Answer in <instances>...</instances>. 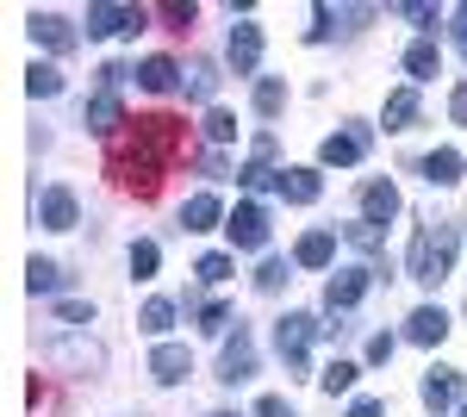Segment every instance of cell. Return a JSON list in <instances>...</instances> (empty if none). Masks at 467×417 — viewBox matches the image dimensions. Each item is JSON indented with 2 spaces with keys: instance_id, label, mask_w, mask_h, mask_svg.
I'll return each instance as SVG.
<instances>
[{
  "instance_id": "6da1fadb",
  "label": "cell",
  "mask_w": 467,
  "mask_h": 417,
  "mask_svg": "<svg viewBox=\"0 0 467 417\" xmlns=\"http://www.w3.org/2000/svg\"><path fill=\"white\" fill-rule=\"evenodd\" d=\"M175 156H181V119H169V112L131 119V131L112 143V174H119V187H131L138 200H150Z\"/></svg>"
},
{
  "instance_id": "7a4b0ae2",
  "label": "cell",
  "mask_w": 467,
  "mask_h": 417,
  "mask_svg": "<svg viewBox=\"0 0 467 417\" xmlns=\"http://www.w3.org/2000/svg\"><path fill=\"white\" fill-rule=\"evenodd\" d=\"M449 268H455V218H431V224L411 237L405 275L418 280V287H436V280H449Z\"/></svg>"
},
{
  "instance_id": "3957f363",
  "label": "cell",
  "mask_w": 467,
  "mask_h": 417,
  "mask_svg": "<svg viewBox=\"0 0 467 417\" xmlns=\"http://www.w3.org/2000/svg\"><path fill=\"white\" fill-rule=\"evenodd\" d=\"M318 330H337V324H318L312 312H287L281 324H275V349H281V361H287L293 374L306 368V349H312V337Z\"/></svg>"
},
{
  "instance_id": "277c9868",
  "label": "cell",
  "mask_w": 467,
  "mask_h": 417,
  "mask_svg": "<svg viewBox=\"0 0 467 417\" xmlns=\"http://www.w3.org/2000/svg\"><path fill=\"white\" fill-rule=\"evenodd\" d=\"M361 156H368V125H349V131H330L318 143V162L324 169H356Z\"/></svg>"
},
{
  "instance_id": "5b68a950",
  "label": "cell",
  "mask_w": 467,
  "mask_h": 417,
  "mask_svg": "<svg viewBox=\"0 0 467 417\" xmlns=\"http://www.w3.org/2000/svg\"><path fill=\"white\" fill-rule=\"evenodd\" d=\"M250 374H255V343H250V330L237 324V337H224V355H218V381L237 386V381H250Z\"/></svg>"
},
{
  "instance_id": "8992f818",
  "label": "cell",
  "mask_w": 467,
  "mask_h": 417,
  "mask_svg": "<svg viewBox=\"0 0 467 417\" xmlns=\"http://www.w3.org/2000/svg\"><path fill=\"white\" fill-rule=\"evenodd\" d=\"M368 287H374V268H343V275L324 287V312L343 318V312H349V306L361 299V293H368Z\"/></svg>"
},
{
  "instance_id": "52a82bcc",
  "label": "cell",
  "mask_w": 467,
  "mask_h": 417,
  "mask_svg": "<svg viewBox=\"0 0 467 417\" xmlns=\"http://www.w3.org/2000/svg\"><path fill=\"white\" fill-rule=\"evenodd\" d=\"M224 231H231V244H237V249H262V244H268V212L255 206V200H244V206L224 218Z\"/></svg>"
},
{
  "instance_id": "ba28073f",
  "label": "cell",
  "mask_w": 467,
  "mask_h": 417,
  "mask_svg": "<svg viewBox=\"0 0 467 417\" xmlns=\"http://www.w3.org/2000/svg\"><path fill=\"white\" fill-rule=\"evenodd\" d=\"M75 218H81V212H75L69 187H44V193H37V224H44V231H75Z\"/></svg>"
},
{
  "instance_id": "9c48e42d",
  "label": "cell",
  "mask_w": 467,
  "mask_h": 417,
  "mask_svg": "<svg viewBox=\"0 0 467 417\" xmlns=\"http://www.w3.org/2000/svg\"><path fill=\"white\" fill-rule=\"evenodd\" d=\"M144 6H88V37H112V32H138Z\"/></svg>"
},
{
  "instance_id": "30bf717a",
  "label": "cell",
  "mask_w": 467,
  "mask_h": 417,
  "mask_svg": "<svg viewBox=\"0 0 467 417\" xmlns=\"http://www.w3.org/2000/svg\"><path fill=\"white\" fill-rule=\"evenodd\" d=\"M81 125H88V131H100V138H119V125H131V119H125L119 94H112V88H100V94L88 100V119H81Z\"/></svg>"
},
{
  "instance_id": "8fae6325",
  "label": "cell",
  "mask_w": 467,
  "mask_h": 417,
  "mask_svg": "<svg viewBox=\"0 0 467 417\" xmlns=\"http://www.w3.org/2000/svg\"><path fill=\"white\" fill-rule=\"evenodd\" d=\"M275 193H281L287 206H312L324 193V181H318V169H281L275 174Z\"/></svg>"
},
{
  "instance_id": "7c38bea8",
  "label": "cell",
  "mask_w": 467,
  "mask_h": 417,
  "mask_svg": "<svg viewBox=\"0 0 467 417\" xmlns=\"http://www.w3.org/2000/svg\"><path fill=\"white\" fill-rule=\"evenodd\" d=\"M361 218H368V224H393L399 218V187L393 181H368V187H361Z\"/></svg>"
},
{
  "instance_id": "4fadbf2b",
  "label": "cell",
  "mask_w": 467,
  "mask_h": 417,
  "mask_svg": "<svg viewBox=\"0 0 467 417\" xmlns=\"http://www.w3.org/2000/svg\"><path fill=\"white\" fill-rule=\"evenodd\" d=\"M424 405H431V412H455V405H462V374H455V368H431V374H424Z\"/></svg>"
},
{
  "instance_id": "5bb4252c",
  "label": "cell",
  "mask_w": 467,
  "mask_h": 417,
  "mask_svg": "<svg viewBox=\"0 0 467 417\" xmlns=\"http://www.w3.org/2000/svg\"><path fill=\"white\" fill-rule=\"evenodd\" d=\"M150 374H156L162 386H181L187 374H193V355H187L181 343H156V355H150Z\"/></svg>"
},
{
  "instance_id": "9a60e30c",
  "label": "cell",
  "mask_w": 467,
  "mask_h": 417,
  "mask_svg": "<svg viewBox=\"0 0 467 417\" xmlns=\"http://www.w3.org/2000/svg\"><path fill=\"white\" fill-rule=\"evenodd\" d=\"M255 63H262V26H231V69L237 75H255Z\"/></svg>"
},
{
  "instance_id": "2e32d148",
  "label": "cell",
  "mask_w": 467,
  "mask_h": 417,
  "mask_svg": "<svg viewBox=\"0 0 467 417\" xmlns=\"http://www.w3.org/2000/svg\"><path fill=\"white\" fill-rule=\"evenodd\" d=\"M405 337H411V343H442V337H449V312H442V306H418V312L405 318Z\"/></svg>"
},
{
  "instance_id": "e0dca14e",
  "label": "cell",
  "mask_w": 467,
  "mask_h": 417,
  "mask_svg": "<svg viewBox=\"0 0 467 417\" xmlns=\"http://www.w3.org/2000/svg\"><path fill=\"white\" fill-rule=\"evenodd\" d=\"M218 218H224V206H218V193H193V200L181 206V231H213Z\"/></svg>"
},
{
  "instance_id": "ac0fdd59",
  "label": "cell",
  "mask_w": 467,
  "mask_h": 417,
  "mask_svg": "<svg viewBox=\"0 0 467 417\" xmlns=\"http://www.w3.org/2000/svg\"><path fill=\"white\" fill-rule=\"evenodd\" d=\"M330 255H337V237H330V231H306L299 249H293L299 268H330Z\"/></svg>"
},
{
  "instance_id": "d6986e66",
  "label": "cell",
  "mask_w": 467,
  "mask_h": 417,
  "mask_svg": "<svg viewBox=\"0 0 467 417\" xmlns=\"http://www.w3.org/2000/svg\"><path fill=\"white\" fill-rule=\"evenodd\" d=\"M32 37L44 44V50H69V44H75V32H69L63 13H32Z\"/></svg>"
},
{
  "instance_id": "ffe728a7",
  "label": "cell",
  "mask_w": 467,
  "mask_h": 417,
  "mask_svg": "<svg viewBox=\"0 0 467 417\" xmlns=\"http://www.w3.org/2000/svg\"><path fill=\"white\" fill-rule=\"evenodd\" d=\"M138 88H150V94H169V88H181V69L169 63V57H144V63H138Z\"/></svg>"
},
{
  "instance_id": "44dd1931",
  "label": "cell",
  "mask_w": 467,
  "mask_h": 417,
  "mask_svg": "<svg viewBox=\"0 0 467 417\" xmlns=\"http://www.w3.org/2000/svg\"><path fill=\"white\" fill-rule=\"evenodd\" d=\"M424 181H431V187H455V181H462V156H455V150H431V156H424Z\"/></svg>"
},
{
  "instance_id": "7402d4cb",
  "label": "cell",
  "mask_w": 467,
  "mask_h": 417,
  "mask_svg": "<svg viewBox=\"0 0 467 417\" xmlns=\"http://www.w3.org/2000/svg\"><path fill=\"white\" fill-rule=\"evenodd\" d=\"M387 131H411V119H418V94L411 88H399V94H387Z\"/></svg>"
},
{
  "instance_id": "603a6c76",
  "label": "cell",
  "mask_w": 467,
  "mask_h": 417,
  "mask_svg": "<svg viewBox=\"0 0 467 417\" xmlns=\"http://www.w3.org/2000/svg\"><path fill=\"white\" fill-rule=\"evenodd\" d=\"M436 63H442V57H436V44H431V37H418V44L405 50V75H411V81H431Z\"/></svg>"
},
{
  "instance_id": "cb8c5ba5",
  "label": "cell",
  "mask_w": 467,
  "mask_h": 417,
  "mask_svg": "<svg viewBox=\"0 0 467 417\" xmlns=\"http://www.w3.org/2000/svg\"><path fill=\"white\" fill-rule=\"evenodd\" d=\"M26 94H32V100L63 94V69H57V63H32V75H26Z\"/></svg>"
},
{
  "instance_id": "d4e9b609",
  "label": "cell",
  "mask_w": 467,
  "mask_h": 417,
  "mask_svg": "<svg viewBox=\"0 0 467 417\" xmlns=\"http://www.w3.org/2000/svg\"><path fill=\"white\" fill-rule=\"evenodd\" d=\"M50 361H63V368H100V349H94V343H75V337H63V343L50 349Z\"/></svg>"
},
{
  "instance_id": "484cf974",
  "label": "cell",
  "mask_w": 467,
  "mask_h": 417,
  "mask_svg": "<svg viewBox=\"0 0 467 417\" xmlns=\"http://www.w3.org/2000/svg\"><path fill=\"white\" fill-rule=\"evenodd\" d=\"M181 88H187L193 100H213V88H218V69H213V63H187V75H181Z\"/></svg>"
},
{
  "instance_id": "4316f807",
  "label": "cell",
  "mask_w": 467,
  "mask_h": 417,
  "mask_svg": "<svg viewBox=\"0 0 467 417\" xmlns=\"http://www.w3.org/2000/svg\"><path fill=\"white\" fill-rule=\"evenodd\" d=\"M356 374H361L356 361H330V368L318 374V386L330 392V399H337V392H349V386H356Z\"/></svg>"
},
{
  "instance_id": "83f0119b",
  "label": "cell",
  "mask_w": 467,
  "mask_h": 417,
  "mask_svg": "<svg viewBox=\"0 0 467 417\" xmlns=\"http://www.w3.org/2000/svg\"><path fill=\"white\" fill-rule=\"evenodd\" d=\"M26 287H32V293H57V287H63V268H57V262H44V255H37L32 268H26Z\"/></svg>"
},
{
  "instance_id": "f1b7e54d",
  "label": "cell",
  "mask_w": 467,
  "mask_h": 417,
  "mask_svg": "<svg viewBox=\"0 0 467 417\" xmlns=\"http://www.w3.org/2000/svg\"><path fill=\"white\" fill-rule=\"evenodd\" d=\"M287 262H281V255H268V262H262V268H255V293H281V287H287Z\"/></svg>"
},
{
  "instance_id": "f546056e",
  "label": "cell",
  "mask_w": 467,
  "mask_h": 417,
  "mask_svg": "<svg viewBox=\"0 0 467 417\" xmlns=\"http://www.w3.org/2000/svg\"><path fill=\"white\" fill-rule=\"evenodd\" d=\"M281 106H287V88H281V81H255V112H262V119H275Z\"/></svg>"
},
{
  "instance_id": "4dcf8cb0",
  "label": "cell",
  "mask_w": 467,
  "mask_h": 417,
  "mask_svg": "<svg viewBox=\"0 0 467 417\" xmlns=\"http://www.w3.org/2000/svg\"><path fill=\"white\" fill-rule=\"evenodd\" d=\"M138 324H144L150 337H162V330L175 324V306H169V299H150V306H144V318H138Z\"/></svg>"
},
{
  "instance_id": "1f68e13d",
  "label": "cell",
  "mask_w": 467,
  "mask_h": 417,
  "mask_svg": "<svg viewBox=\"0 0 467 417\" xmlns=\"http://www.w3.org/2000/svg\"><path fill=\"white\" fill-rule=\"evenodd\" d=\"M156 262H162V249H156V244H131V275H138V280L156 275Z\"/></svg>"
},
{
  "instance_id": "d6a6232c",
  "label": "cell",
  "mask_w": 467,
  "mask_h": 417,
  "mask_svg": "<svg viewBox=\"0 0 467 417\" xmlns=\"http://www.w3.org/2000/svg\"><path fill=\"white\" fill-rule=\"evenodd\" d=\"M206 138L231 143V138H237V112H206Z\"/></svg>"
},
{
  "instance_id": "836d02e7",
  "label": "cell",
  "mask_w": 467,
  "mask_h": 417,
  "mask_svg": "<svg viewBox=\"0 0 467 417\" xmlns=\"http://www.w3.org/2000/svg\"><path fill=\"white\" fill-rule=\"evenodd\" d=\"M193 275L206 280V287H218V280L231 275V255H200V268H193Z\"/></svg>"
},
{
  "instance_id": "e575fe53",
  "label": "cell",
  "mask_w": 467,
  "mask_h": 417,
  "mask_svg": "<svg viewBox=\"0 0 467 417\" xmlns=\"http://www.w3.org/2000/svg\"><path fill=\"white\" fill-rule=\"evenodd\" d=\"M349 244L374 255V249H380V224H368V218H361V224H349Z\"/></svg>"
},
{
  "instance_id": "d590c367",
  "label": "cell",
  "mask_w": 467,
  "mask_h": 417,
  "mask_svg": "<svg viewBox=\"0 0 467 417\" xmlns=\"http://www.w3.org/2000/svg\"><path fill=\"white\" fill-rule=\"evenodd\" d=\"M224 324H231V312H224V306H200V330H213V337H224Z\"/></svg>"
},
{
  "instance_id": "8d00e7d4",
  "label": "cell",
  "mask_w": 467,
  "mask_h": 417,
  "mask_svg": "<svg viewBox=\"0 0 467 417\" xmlns=\"http://www.w3.org/2000/svg\"><path fill=\"white\" fill-rule=\"evenodd\" d=\"M162 19H175V32L193 26V0H162Z\"/></svg>"
},
{
  "instance_id": "74e56055",
  "label": "cell",
  "mask_w": 467,
  "mask_h": 417,
  "mask_svg": "<svg viewBox=\"0 0 467 417\" xmlns=\"http://www.w3.org/2000/svg\"><path fill=\"white\" fill-rule=\"evenodd\" d=\"M57 318H63V324H94V306H81V299H63V306H57Z\"/></svg>"
},
{
  "instance_id": "f35d334b",
  "label": "cell",
  "mask_w": 467,
  "mask_h": 417,
  "mask_svg": "<svg viewBox=\"0 0 467 417\" xmlns=\"http://www.w3.org/2000/svg\"><path fill=\"white\" fill-rule=\"evenodd\" d=\"M399 13H405V19H411V26H436V6H424V0H405V6H399Z\"/></svg>"
},
{
  "instance_id": "ab89813d",
  "label": "cell",
  "mask_w": 467,
  "mask_h": 417,
  "mask_svg": "<svg viewBox=\"0 0 467 417\" xmlns=\"http://www.w3.org/2000/svg\"><path fill=\"white\" fill-rule=\"evenodd\" d=\"M255 417H293V405H287V399H275V392H268V399L255 405Z\"/></svg>"
},
{
  "instance_id": "60d3db41",
  "label": "cell",
  "mask_w": 467,
  "mask_h": 417,
  "mask_svg": "<svg viewBox=\"0 0 467 417\" xmlns=\"http://www.w3.org/2000/svg\"><path fill=\"white\" fill-rule=\"evenodd\" d=\"M449 119H455V125H467V88H455V94H449Z\"/></svg>"
},
{
  "instance_id": "b9f144b4",
  "label": "cell",
  "mask_w": 467,
  "mask_h": 417,
  "mask_svg": "<svg viewBox=\"0 0 467 417\" xmlns=\"http://www.w3.org/2000/svg\"><path fill=\"white\" fill-rule=\"evenodd\" d=\"M387 355H393V337H387V330H380V337H374V343H368V361H387Z\"/></svg>"
},
{
  "instance_id": "7bdbcfd3",
  "label": "cell",
  "mask_w": 467,
  "mask_h": 417,
  "mask_svg": "<svg viewBox=\"0 0 467 417\" xmlns=\"http://www.w3.org/2000/svg\"><path fill=\"white\" fill-rule=\"evenodd\" d=\"M455 44H462V57H467V6H455Z\"/></svg>"
},
{
  "instance_id": "ee69618b",
  "label": "cell",
  "mask_w": 467,
  "mask_h": 417,
  "mask_svg": "<svg viewBox=\"0 0 467 417\" xmlns=\"http://www.w3.org/2000/svg\"><path fill=\"white\" fill-rule=\"evenodd\" d=\"M349 417H380V405H374V399H356V405H349Z\"/></svg>"
},
{
  "instance_id": "f6af8a7d",
  "label": "cell",
  "mask_w": 467,
  "mask_h": 417,
  "mask_svg": "<svg viewBox=\"0 0 467 417\" xmlns=\"http://www.w3.org/2000/svg\"><path fill=\"white\" fill-rule=\"evenodd\" d=\"M462 417H467V405H462Z\"/></svg>"
},
{
  "instance_id": "bcb514c9",
  "label": "cell",
  "mask_w": 467,
  "mask_h": 417,
  "mask_svg": "<svg viewBox=\"0 0 467 417\" xmlns=\"http://www.w3.org/2000/svg\"><path fill=\"white\" fill-rule=\"evenodd\" d=\"M218 417H224V412H218Z\"/></svg>"
}]
</instances>
